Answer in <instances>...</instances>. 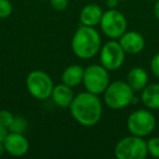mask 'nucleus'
Masks as SVG:
<instances>
[{
  "mask_svg": "<svg viewBox=\"0 0 159 159\" xmlns=\"http://www.w3.org/2000/svg\"><path fill=\"white\" fill-rule=\"evenodd\" d=\"M69 108L75 121L83 126H94L99 122L102 115V100L98 95L89 92L74 96Z\"/></svg>",
  "mask_w": 159,
  "mask_h": 159,
  "instance_id": "f257e3e1",
  "label": "nucleus"
},
{
  "mask_svg": "<svg viewBox=\"0 0 159 159\" xmlns=\"http://www.w3.org/2000/svg\"><path fill=\"white\" fill-rule=\"evenodd\" d=\"M72 50L80 59H91L102 48L100 35L93 26L82 25L75 31L72 37Z\"/></svg>",
  "mask_w": 159,
  "mask_h": 159,
  "instance_id": "f03ea898",
  "label": "nucleus"
},
{
  "mask_svg": "<svg viewBox=\"0 0 159 159\" xmlns=\"http://www.w3.org/2000/svg\"><path fill=\"white\" fill-rule=\"evenodd\" d=\"M134 98V91L123 81H115L110 83L104 92L105 104L113 110H120L130 104Z\"/></svg>",
  "mask_w": 159,
  "mask_h": 159,
  "instance_id": "7ed1b4c3",
  "label": "nucleus"
},
{
  "mask_svg": "<svg viewBox=\"0 0 159 159\" xmlns=\"http://www.w3.org/2000/svg\"><path fill=\"white\" fill-rule=\"evenodd\" d=\"M147 154V142L136 135L123 137L115 147V155L118 159H144Z\"/></svg>",
  "mask_w": 159,
  "mask_h": 159,
  "instance_id": "20e7f679",
  "label": "nucleus"
},
{
  "mask_svg": "<svg viewBox=\"0 0 159 159\" xmlns=\"http://www.w3.org/2000/svg\"><path fill=\"white\" fill-rule=\"evenodd\" d=\"M25 83L29 93L38 100H45L50 97L55 87L49 74L42 70H34L30 72Z\"/></svg>",
  "mask_w": 159,
  "mask_h": 159,
  "instance_id": "39448f33",
  "label": "nucleus"
},
{
  "mask_svg": "<svg viewBox=\"0 0 159 159\" xmlns=\"http://www.w3.org/2000/svg\"><path fill=\"white\" fill-rule=\"evenodd\" d=\"M83 83L87 92L99 95L102 94L110 84L109 73L102 64H92L84 69Z\"/></svg>",
  "mask_w": 159,
  "mask_h": 159,
  "instance_id": "423d86ee",
  "label": "nucleus"
},
{
  "mask_svg": "<svg viewBox=\"0 0 159 159\" xmlns=\"http://www.w3.org/2000/svg\"><path fill=\"white\" fill-rule=\"evenodd\" d=\"M126 126L132 135L144 137L154 131L156 126V119L148 110L139 109L129 116Z\"/></svg>",
  "mask_w": 159,
  "mask_h": 159,
  "instance_id": "0eeeda50",
  "label": "nucleus"
},
{
  "mask_svg": "<svg viewBox=\"0 0 159 159\" xmlns=\"http://www.w3.org/2000/svg\"><path fill=\"white\" fill-rule=\"evenodd\" d=\"M99 24L105 35L111 39L121 37L125 33L128 26L125 16L116 9H109L108 11L104 12Z\"/></svg>",
  "mask_w": 159,
  "mask_h": 159,
  "instance_id": "6e6552de",
  "label": "nucleus"
},
{
  "mask_svg": "<svg viewBox=\"0 0 159 159\" xmlns=\"http://www.w3.org/2000/svg\"><path fill=\"white\" fill-rule=\"evenodd\" d=\"M99 51L100 64L108 71L118 70L123 64L125 51L123 50L119 42H116L115 39L109 40L100 48Z\"/></svg>",
  "mask_w": 159,
  "mask_h": 159,
  "instance_id": "1a4fd4ad",
  "label": "nucleus"
},
{
  "mask_svg": "<svg viewBox=\"0 0 159 159\" xmlns=\"http://www.w3.org/2000/svg\"><path fill=\"white\" fill-rule=\"evenodd\" d=\"M3 146L9 155L13 157H21L29 152L30 143L23 133L10 132L3 141Z\"/></svg>",
  "mask_w": 159,
  "mask_h": 159,
  "instance_id": "9d476101",
  "label": "nucleus"
},
{
  "mask_svg": "<svg viewBox=\"0 0 159 159\" xmlns=\"http://www.w3.org/2000/svg\"><path fill=\"white\" fill-rule=\"evenodd\" d=\"M119 43L125 53H130V55H136L141 52L145 47V39L143 35L133 31L125 32L119 38Z\"/></svg>",
  "mask_w": 159,
  "mask_h": 159,
  "instance_id": "9b49d317",
  "label": "nucleus"
},
{
  "mask_svg": "<svg viewBox=\"0 0 159 159\" xmlns=\"http://www.w3.org/2000/svg\"><path fill=\"white\" fill-rule=\"evenodd\" d=\"M102 14H104V11L99 6L95 5V3H89L82 9L81 14H80V19H81V22L83 25L94 27L100 23Z\"/></svg>",
  "mask_w": 159,
  "mask_h": 159,
  "instance_id": "f8f14e48",
  "label": "nucleus"
},
{
  "mask_svg": "<svg viewBox=\"0 0 159 159\" xmlns=\"http://www.w3.org/2000/svg\"><path fill=\"white\" fill-rule=\"evenodd\" d=\"M71 89L72 87L68 86L64 83L56 85L53 87L51 98L58 107H61V108H69L70 107L71 102L74 98V95H73V92Z\"/></svg>",
  "mask_w": 159,
  "mask_h": 159,
  "instance_id": "ddd939ff",
  "label": "nucleus"
},
{
  "mask_svg": "<svg viewBox=\"0 0 159 159\" xmlns=\"http://www.w3.org/2000/svg\"><path fill=\"white\" fill-rule=\"evenodd\" d=\"M83 77H84V69L77 64L69 66L68 68L64 69L61 75L62 83L70 87H75L81 84L83 82Z\"/></svg>",
  "mask_w": 159,
  "mask_h": 159,
  "instance_id": "4468645a",
  "label": "nucleus"
},
{
  "mask_svg": "<svg viewBox=\"0 0 159 159\" xmlns=\"http://www.w3.org/2000/svg\"><path fill=\"white\" fill-rule=\"evenodd\" d=\"M148 82V74L143 68H133L129 72L126 83L134 92L143 91Z\"/></svg>",
  "mask_w": 159,
  "mask_h": 159,
  "instance_id": "2eb2a0df",
  "label": "nucleus"
},
{
  "mask_svg": "<svg viewBox=\"0 0 159 159\" xmlns=\"http://www.w3.org/2000/svg\"><path fill=\"white\" fill-rule=\"evenodd\" d=\"M141 99L149 109H159V84L146 85L142 92Z\"/></svg>",
  "mask_w": 159,
  "mask_h": 159,
  "instance_id": "dca6fc26",
  "label": "nucleus"
},
{
  "mask_svg": "<svg viewBox=\"0 0 159 159\" xmlns=\"http://www.w3.org/2000/svg\"><path fill=\"white\" fill-rule=\"evenodd\" d=\"M26 120L23 119L22 117H14L11 125L9 126L10 132H16V133H23L26 130Z\"/></svg>",
  "mask_w": 159,
  "mask_h": 159,
  "instance_id": "f3484780",
  "label": "nucleus"
},
{
  "mask_svg": "<svg viewBox=\"0 0 159 159\" xmlns=\"http://www.w3.org/2000/svg\"><path fill=\"white\" fill-rule=\"evenodd\" d=\"M12 11H13V7L10 0H0V19H6L10 16Z\"/></svg>",
  "mask_w": 159,
  "mask_h": 159,
  "instance_id": "a211bd4d",
  "label": "nucleus"
},
{
  "mask_svg": "<svg viewBox=\"0 0 159 159\" xmlns=\"http://www.w3.org/2000/svg\"><path fill=\"white\" fill-rule=\"evenodd\" d=\"M148 154L155 158H159V137H152L147 141Z\"/></svg>",
  "mask_w": 159,
  "mask_h": 159,
  "instance_id": "6ab92c4d",
  "label": "nucleus"
},
{
  "mask_svg": "<svg viewBox=\"0 0 159 159\" xmlns=\"http://www.w3.org/2000/svg\"><path fill=\"white\" fill-rule=\"evenodd\" d=\"M14 119V116L8 110H0V124L3 125L9 130V126L11 125L12 121Z\"/></svg>",
  "mask_w": 159,
  "mask_h": 159,
  "instance_id": "aec40b11",
  "label": "nucleus"
},
{
  "mask_svg": "<svg viewBox=\"0 0 159 159\" xmlns=\"http://www.w3.org/2000/svg\"><path fill=\"white\" fill-rule=\"evenodd\" d=\"M50 6L56 11H64L68 8L69 0H49Z\"/></svg>",
  "mask_w": 159,
  "mask_h": 159,
  "instance_id": "412c9836",
  "label": "nucleus"
},
{
  "mask_svg": "<svg viewBox=\"0 0 159 159\" xmlns=\"http://www.w3.org/2000/svg\"><path fill=\"white\" fill-rule=\"evenodd\" d=\"M150 69H152V74L159 79V52L156 53V55L154 56V58L152 59V62H150Z\"/></svg>",
  "mask_w": 159,
  "mask_h": 159,
  "instance_id": "4be33fe9",
  "label": "nucleus"
},
{
  "mask_svg": "<svg viewBox=\"0 0 159 159\" xmlns=\"http://www.w3.org/2000/svg\"><path fill=\"white\" fill-rule=\"evenodd\" d=\"M7 135H8V129L0 124V143H3Z\"/></svg>",
  "mask_w": 159,
  "mask_h": 159,
  "instance_id": "5701e85b",
  "label": "nucleus"
},
{
  "mask_svg": "<svg viewBox=\"0 0 159 159\" xmlns=\"http://www.w3.org/2000/svg\"><path fill=\"white\" fill-rule=\"evenodd\" d=\"M119 0H107V6H108L110 9H115L117 7Z\"/></svg>",
  "mask_w": 159,
  "mask_h": 159,
  "instance_id": "b1692460",
  "label": "nucleus"
},
{
  "mask_svg": "<svg viewBox=\"0 0 159 159\" xmlns=\"http://www.w3.org/2000/svg\"><path fill=\"white\" fill-rule=\"evenodd\" d=\"M154 14L157 20H159V0H156V3H155L154 7Z\"/></svg>",
  "mask_w": 159,
  "mask_h": 159,
  "instance_id": "393cba45",
  "label": "nucleus"
},
{
  "mask_svg": "<svg viewBox=\"0 0 159 159\" xmlns=\"http://www.w3.org/2000/svg\"><path fill=\"white\" fill-rule=\"evenodd\" d=\"M5 152H6V149H5V146H3V143H0V157L2 156Z\"/></svg>",
  "mask_w": 159,
  "mask_h": 159,
  "instance_id": "a878e982",
  "label": "nucleus"
},
{
  "mask_svg": "<svg viewBox=\"0 0 159 159\" xmlns=\"http://www.w3.org/2000/svg\"><path fill=\"white\" fill-rule=\"evenodd\" d=\"M119 1H125V0H119Z\"/></svg>",
  "mask_w": 159,
  "mask_h": 159,
  "instance_id": "bb28decb",
  "label": "nucleus"
}]
</instances>
